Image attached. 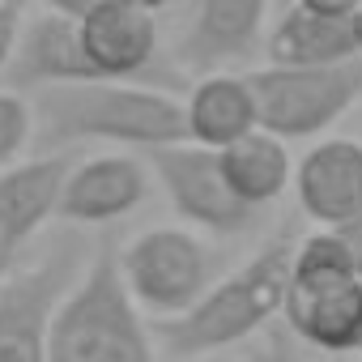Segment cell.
<instances>
[{
    "instance_id": "1",
    "label": "cell",
    "mask_w": 362,
    "mask_h": 362,
    "mask_svg": "<svg viewBox=\"0 0 362 362\" xmlns=\"http://www.w3.org/2000/svg\"><path fill=\"white\" fill-rule=\"evenodd\" d=\"M30 98H35V145L43 153H73L81 145L149 153L158 145L188 141L184 98L162 86L90 77V81L47 86Z\"/></svg>"
},
{
    "instance_id": "2",
    "label": "cell",
    "mask_w": 362,
    "mask_h": 362,
    "mask_svg": "<svg viewBox=\"0 0 362 362\" xmlns=\"http://www.w3.org/2000/svg\"><path fill=\"white\" fill-rule=\"evenodd\" d=\"M290 260H294V239H269L256 256H247L235 273L218 277L197 307H188L184 315L153 324L158 345L179 358H214L226 354L235 345H247L252 337H260L269 324L281 320V303H286V286H290Z\"/></svg>"
},
{
    "instance_id": "3",
    "label": "cell",
    "mask_w": 362,
    "mask_h": 362,
    "mask_svg": "<svg viewBox=\"0 0 362 362\" xmlns=\"http://www.w3.org/2000/svg\"><path fill=\"white\" fill-rule=\"evenodd\" d=\"M47 362H158L153 320L128 294L115 252H98L64 290L47 328Z\"/></svg>"
},
{
    "instance_id": "4",
    "label": "cell",
    "mask_w": 362,
    "mask_h": 362,
    "mask_svg": "<svg viewBox=\"0 0 362 362\" xmlns=\"http://www.w3.org/2000/svg\"><path fill=\"white\" fill-rule=\"evenodd\" d=\"M119 277L136 307L162 324L201 303V294L218 281V256L209 239L192 226H145L115 252Z\"/></svg>"
},
{
    "instance_id": "5",
    "label": "cell",
    "mask_w": 362,
    "mask_h": 362,
    "mask_svg": "<svg viewBox=\"0 0 362 362\" xmlns=\"http://www.w3.org/2000/svg\"><path fill=\"white\" fill-rule=\"evenodd\" d=\"M260 128L294 141L328 136L362 107V60L345 64H264L252 69Z\"/></svg>"
},
{
    "instance_id": "6",
    "label": "cell",
    "mask_w": 362,
    "mask_h": 362,
    "mask_svg": "<svg viewBox=\"0 0 362 362\" xmlns=\"http://www.w3.org/2000/svg\"><path fill=\"white\" fill-rule=\"evenodd\" d=\"M145 158L153 170V184L162 188L166 205L175 209V218L184 226L214 235V239H235L256 226L260 209L235 197L218 149H205L197 141H175V145L149 149Z\"/></svg>"
},
{
    "instance_id": "7",
    "label": "cell",
    "mask_w": 362,
    "mask_h": 362,
    "mask_svg": "<svg viewBox=\"0 0 362 362\" xmlns=\"http://www.w3.org/2000/svg\"><path fill=\"white\" fill-rule=\"evenodd\" d=\"M86 264L81 243L60 239L39 260L13 269V277L0 286V362H47L52 315Z\"/></svg>"
},
{
    "instance_id": "8",
    "label": "cell",
    "mask_w": 362,
    "mask_h": 362,
    "mask_svg": "<svg viewBox=\"0 0 362 362\" xmlns=\"http://www.w3.org/2000/svg\"><path fill=\"white\" fill-rule=\"evenodd\" d=\"M281 324L324 358L362 354V277L345 273H290Z\"/></svg>"
},
{
    "instance_id": "9",
    "label": "cell",
    "mask_w": 362,
    "mask_h": 362,
    "mask_svg": "<svg viewBox=\"0 0 362 362\" xmlns=\"http://www.w3.org/2000/svg\"><path fill=\"white\" fill-rule=\"evenodd\" d=\"M153 192L149 158L136 149H98L86 158H73L64 197H60V222L69 226H111L119 218H132Z\"/></svg>"
},
{
    "instance_id": "10",
    "label": "cell",
    "mask_w": 362,
    "mask_h": 362,
    "mask_svg": "<svg viewBox=\"0 0 362 362\" xmlns=\"http://www.w3.org/2000/svg\"><path fill=\"white\" fill-rule=\"evenodd\" d=\"M294 201L315 226H345L362 214V136H320L294 166Z\"/></svg>"
},
{
    "instance_id": "11",
    "label": "cell",
    "mask_w": 362,
    "mask_h": 362,
    "mask_svg": "<svg viewBox=\"0 0 362 362\" xmlns=\"http://www.w3.org/2000/svg\"><path fill=\"white\" fill-rule=\"evenodd\" d=\"M269 0H197V13L179 39V60L192 73L235 69L264 43Z\"/></svg>"
},
{
    "instance_id": "12",
    "label": "cell",
    "mask_w": 362,
    "mask_h": 362,
    "mask_svg": "<svg viewBox=\"0 0 362 362\" xmlns=\"http://www.w3.org/2000/svg\"><path fill=\"white\" fill-rule=\"evenodd\" d=\"M90 77H94V69L81 47V22L60 18L52 9L26 13L5 86L22 90V94H39L47 86H69V81H90Z\"/></svg>"
},
{
    "instance_id": "13",
    "label": "cell",
    "mask_w": 362,
    "mask_h": 362,
    "mask_svg": "<svg viewBox=\"0 0 362 362\" xmlns=\"http://www.w3.org/2000/svg\"><path fill=\"white\" fill-rule=\"evenodd\" d=\"M273 64H345L362 60V5L354 9H307L290 5L264 35Z\"/></svg>"
},
{
    "instance_id": "14",
    "label": "cell",
    "mask_w": 362,
    "mask_h": 362,
    "mask_svg": "<svg viewBox=\"0 0 362 362\" xmlns=\"http://www.w3.org/2000/svg\"><path fill=\"white\" fill-rule=\"evenodd\" d=\"M81 47L94 77L141 81L158 60V18L128 0H107L81 22Z\"/></svg>"
},
{
    "instance_id": "15",
    "label": "cell",
    "mask_w": 362,
    "mask_h": 362,
    "mask_svg": "<svg viewBox=\"0 0 362 362\" xmlns=\"http://www.w3.org/2000/svg\"><path fill=\"white\" fill-rule=\"evenodd\" d=\"M73 153H35L0 166V230L18 247H26L47 222L60 218V197L69 179Z\"/></svg>"
},
{
    "instance_id": "16",
    "label": "cell",
    "mask_w": 362,
    "mask_h": 362,
    "mask_svg": "<svg viewBox=\"0 0 362 362\" xmlns=\"http://www.w3.org/2000/svg\"><path fill=\"white\" fill-rule=\"evenodd\" d=\"M184 124H188V141L205 149H226L239 136L256 132L260 107H256L252 73H235V69L197 73L192 90L184 94Z\"/></svg>"
},
{
    "instance_id": "17",
    "label": "cell",
    "mask_w": 362,
    "mask_h": 362,
    "mask_svg": "<svg viewBox=\"0 0 362 362\" xmlns=\"http://www.w3.org/2000/svg\"><path fill=\"white\" fill-rule=\"evenodd\" d=\"M218 158H222V170H226V184L252 209H269L294 188L298 158L290 153V141L269 132V128H256V132L239 136L235 145L218 149Z\"/></svg>"
},
{
    "instance_id": "18",
    "label": "cell",
    "mask_w": 362,
    "mask_h": 362,
    "mask_svg": "<svg viewBox=\"0 0 362 362\" xmlns=\"http://www.w3.org/2000/svg\"><path fill=\"white\" fill-rule=\"evenodd\" d=\"M35 149V98L0 86V166H13Z\"/></svg>"
},
{
    "instance_id": "19",
    "label": "cell",
    "mask_w": 362,
    "mask_h": 362,
    "mask_svg": "<svg viewBox=\"0 0 362 362\" xmlns=\"http://www.w3.org/2000/svg\"><path fill=\"white\" fill-rule=\"evenodd\" d=\"M324 354H315L311 345H303L281 320L277 324H269L260 337H252L247 341V354H243V362H320Z\"/></svg>"
},
{
    "instance_id": "20",
    "label": "cell",
    "mask_w": 362,
    "mask_h": 362,
    "mask_svg": "<svg viewBox=\"0 0 362 362\" xmlns=\"http://www.w3.org/2000/svg\"><path fill=\"white\" fill-rule=\"evenodd\" d=\"M22 26H26V0H0V81H5V73L13 64Z\"/></svg>"
},
{
    "instance_id": "21",
    "label": "cell",
    "mask_w": 362,
    "mask_h": 362,
    "mask_svg": "<svg viewBox=\"0 0 362 362\" xmlns=\"http://www.w3.org/2000/svg\"><path fill=\"white\" fill-rule=\"evenodd\" d=\"M107 0H39V9H52L60 18H73V22H86L94 9H103Z\"/></svg>"
},
{
    "instance_id": "22",
    "label": "cell",
    "mask_w": 362,
    "mask_h": 362,
    "mask_svg": "<svg viewBox=\"0 0 362 362\" xmlns=\"http://www.w3.org/2000/svg\"><path fill=\"white\" fill-rule=\"evenodd\" d=\"M337 230H341V239H345V247H349V256H354V269H358V277H362V214L349 218V222L337 226Z\"/></svg>"
},
{
    "instance_id": "23",
    "label": "cell",
    "mask_w": 362,
    "mask_h": 362,
    "mask_svg": "<svg viewBox=\"0 0 362 362\" xmlns=\"http://www.w3.org/2000/svg\"><path fill=\"white\" fill-rule=\"evenodd\" d=\"M18 252H22V247H18L5 230H0V286L13 277V269H18Z\"/></svg>"
},
{
    "instance_id": "24",
    "label": "cell",
    "mask_w": 362,
    "mask_h": 362,
    "mask_svg": "<svg viewBox=\"0 0 362 362\" xmlns=\"http://www.w3.org/2000/svg\"><path fill=\"white\" fill-rule=\"evenodd\" d=\"M290 5H307V9H354L362 0H290Z\"/></svg>"
},
{
    "instance_id": "25",
    "label": "cell",
    "mask_w": 362,
    "mask_h": 362,
    "mask_svg": "<svg viewBox=\"0 0 362 362\" xmlns=\"http://www.w3.org/2000/svg\"><path fill=\"white\" fill-rule=\"evenodd\" d=\"M128 5H136V9H145V13L158 18V13H166V9L175 5V0H128Z\"/></svg>"
},
{
    "instance_id": "26",
    "label": "cell",
    "mask_w": 362,
    "mask_h": 362,
    "mask_svg": "<svg viewBox=\"0 0 362 362\" xmlns=\"http://www.w3.org/2000/svg\"><path fill=\"white\" fill-rule=\"evenodd\" d=\"M192 362H226L222 354H214V358H192Z\"/></svg>"
}]
</instances>
